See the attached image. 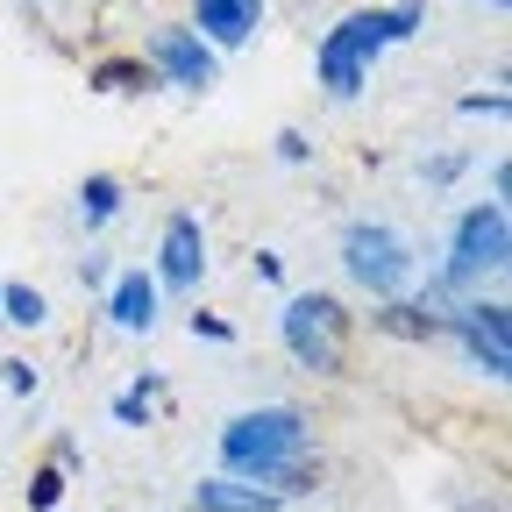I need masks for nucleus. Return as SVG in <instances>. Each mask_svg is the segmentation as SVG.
Masks as SVG:
<instances>
[{
  "label": "nucleus",
  "mask_w": 512,
  "mask_h": 512,
  "mask_svg": "<svg viewBox=\"0 0 512 512\" xmlns=\"http://www.w3.org/2000/svg\"><path fill=\"white\" fill-rule=\"evenodd\" d=\"M413 29H420V0H406V8H363L349 22H335L328 43H320V86L335 100H356L370 86V64L392 43H406Z\"/></svg>",
  "instance_id": "1"
},
{
  "label": "nucleus",
  "mask_w": 512,
  "mask_h": 512,
  "mask_svg": "<svg viewBox=\"0 0 512 512\" xmlns=\"http://www.w3.org/2000/svg\"><path fill=\"white\" fill-rule=\"evenodd\" d=\"M306 413L299 406H256V413H235L221 427V477H242V484H264L271 470L285 463H306Z\"/></svg>",
  "instance_id": "2"
},
{
  "label": "nucleus",
  "mask_w": 512,
  "mask_h": 512,
  "mask_svg": "<svg viewBox=\"0 0 512 512\" xmlns=\"http://www.w3.org/2000/svg\"><path fill=\"white\" fill-rule=\"evenodd\" d=\"M342 271L370 292V299H406L420 278V256L392 221H349L342 228Z\"/></svg>",
  "instance_id": "3"
},
{
  "label": "nucleus",
  "mask_w": 512,
  "mask_h": 512,
  "mask_svg": "<svg viewBox=\"0 0 512 512\" xmlns=\"http://www.w3.org/2000/svg\"><path fill=\"white\" fill-rule=\"evenodd\" d=\"M278 335H285V349H292L299 370H342L349 313H342V299H328V292H299V299H285V313H278Z\"/></svg>",
  "instance_id": "4"
},
{
  "label": "nucleus",
  "mask_w": 512,
  "mask_h": 512,
  "mask_svg": "<svg viewBox=\"0 0 512 512\" xmlns=\"http://www.w3.org/2000/svg\"><path fill=\"white\" fill-rule=\"evenodd\" d=\"M505 256H512V221L498 200L470 207L456 221V235H448V264H441V285H484L491 271H505Z\"/></svg>",
  "instance_id": "5"
},
{
  "label": "nucleus",
  "mask_w": 512,
  "mask_h": 512,
  "mask_svg": "<svg viewBox=\"0 0 512 512\" xmlns=\"http://www.w3.org/2000/svg\"><path fill=\"white\" fill-rule=\"evenodd\" d=\"M441 335H456L484 377H505V370H512V306H505V299L448 306V313H441Z\"/></svg>",
  "instance_id": "6"
},
{
  "label": "nucleus",
  "mask_w": 512,
  "mask_h": 512,
  "mask_svg": "<svg viewBox=\"0 0 512 512\" xmlns=\"http://www.w3.org/2000/svg\"><path fill=\"white\" fill-rule=\"evenodd\" d=\"M200 278H207V228H200V214H192V207H178V214L164 221V242H157V285L200 292Z\"/></svg>",
  "instance_id": "7"
},
{
  "label": "nucleus",
  "mask_w": 512,
  "mask_h": 512,
  "mask_svg": "<svg viewBox=\"0 0 512 512\" xmlns=\"http://www.w3.org/2000/svg\"><path fill=\"white\" fill-rule=\"evenodd\" d=\"M143 64H150V72H164L171 86H185V93H207L214 72H221L214 50L192 36V29H150V57H143Z\"/></svg>",
  "instance_id": "8"
},
{
  "label": "nucleus",
  "mask_w": 512,
  "mask_h": 512,
  "mask_svg": "<svg viewBox=\"0 0 512 512\" xmlns=\"http://www.w3.org/2000/svg\"><path fill=\"white\" fill-rule=\"evenodd\" d=\"M192 15H200V29L221 50H235V43H249L264 29V0H192Z\"/></svg>",
  "instance_id": "9"
},
{
  "label": "nucleus",
  "mask_w": 512,
  "mask_h": 512,
  "mask_svg": "<svg viewBox=\"0 0 512 512\" xmlns=\"http://www.w3.org/2000/svg\"><path fill=\"white\" fill-rule=\"evenodd\" d=\"M107 313H114V328L150 335V320H157V278H150V271H121V278L107 285Z\"/></svg>",
  "instance_id": "10"
},
{
  "label": "nucleus",
  "mask_w": 512,
  "mask_h": 512,
  "mask_svg": "<svg viewBox=\"0 0 512 512\" xmlns=\"http://www.w3.org/2000/svg\"><path fill=\"white\" fill-rule=\"evenodd\" d=\"M192 505L200 512H278L285 498L264 491V484H242V477H200L192 484Z\"/></svg>",
  "instance_id": "11"
},
{
  "label": "nucleus",
  "mask_w": 512,
  "mask_h": 512,
  "mask_svg": "<svg viewBox=\"0 0 512 512\" xmlns=\"http://www.w3.org/2000/svg\"><path fill=\"white\" fill-rule=\"evenodd\" d=\"M384 335H406V342H427L441 335V306H413V299H384V313H370Z\"/></svg>",
  "instance_id": "12"
},
{
  "label": "nucleus",
  "mask_w": 512,
  "mask_h": 512,
  "mask_svg": "<svg viewBox=\"0 0 512 512\" xmlns=\"http://www.w3.org/2000/svg\"><path fill=\"white\" fill-rule=\"evenodd\" d=\"M114 214H121V178L93 171V178L79 185V221H86V228H107Z\"/></svg>",
  "instance_id": "13"
},
{
  "label": "nucleus",
  "mask_w": 512,
  "mask_h": 512,
  "mask_svg": "<svg viewBox=\"0 0 512 512\" xmlns=\"http://www.w3.org/2000/svg\"><path fill=\"white\" fill-rule=\"evenodd\" d=\"M93 86L100 93H143V86H157V72L143 57H107V64H93Z\"/></svg>",
  "instance_id": "14"
},
{
  "label": "nucleus",
  "mask_w": 512,
  "mask_h": 512,
  "mask_svg": "<svg viewBox=\"0 0 512 512\" xmlns=\"http://www.w3.org/2000/svg\"><path fill=\"white\" fill-rule=\"evenodd\" d=\"M0 320H15V328H43L50 320V299L36 285H0Z\"/></svg>",
  "instance_id": "15"
},
{
  "label": "nucleus",
  "mask_w": 512,
  "mask_h": 512,
  "mask_svg": "<svg viewBox=\"0 0 512 512\" xmlns=\"http://www.w3.org/2000/svg\"><path fill=\"white\" fill-rule=\"evenodd\" d=\"M150 384H157V377H143L136 392L114 399V420H121V427H150Z\"/></svg>",
  "instance_id": "16"
},
{
  "label": "nucleus",
  "mask_w": 512,
  "mask_h": 512,
  "mask_svg": "<svg viewBox=\"0 0 512 512\" xmlns=\"http://www.w3.org/2000/svg\"><path fill=\"white\" fill-rule=\"evenodd\" d=\"M57 498H64V470H57V463H43V470L29 477V505H36V512H50Z\"/></svg>",
  "instance_id": "17"
},
{
  "label": "nucleus",
  "mask_w": 512,
  "mask_h": 512,
  "mask_svg": "<svg viewBox=\"0 0 512 512\" xmlns=\"http://www.w3.org/2000/svg\"><path fill=\"white\" fill-rule=\"evenodd\" d=\"M192 335H207V342H235V328L221 313H192Z\"/></svg>",
  "instance_id": "18"
},
{
  "label": "nucleus",
  "mask_w": 512,
  "mask_h": 512,
  "mask_svg": "<svg viewBox=\"0 0 512 512\" xmlns=\"http://www.w3.org/2000/svg\"><path fill=\"white\" fill-rule=\"evenodd\" d=\"M0 377H8V392H22V399L36 392V370L29 363H0Z\"/></svg>",
  "instance_id": "19"
},
{
  "label": "nucleus",
  "mask_w": 512,
  "mask_h": 512,
  "mask_svg": "<svg viewBox=\"0 0 512 512\" xmlns=\"http://www.w3.org/2000/svg\"><path fill=\"white\" fill-rule=\"evenodd\" d=\"M278 157H285V164H306V136H299V128H285V136H278Z\"/></svg>",
  "instance_id": "20"
},
{
  "label": "nucleus",
  "mask_w": 512,
  "mask_h": 512,
  "mask_svg": "<svg viewBox=\"0 0 512 512\" xmlns=\"http://www.w3.org/2000/svg\"><path fill=\"white\" fill-rule=\"evenodd\" d=\"M463 114H505V93H470Z\"/></svg>",
  "instance_id": "21"
},
{
  "label": "nucleus",
  "mask_w": 512,
  "mask_h": 512,
  "mask_svg": "<svg viewBox=\"0 0 512 512\" xmlns=\"http://www.w3.org/2000/svg\"><path fill=\"white\" fill-rule=\"evenodd\" d=\"M79 278H86V285H114V271H107V256H86V264H79Z\"/></svg>",
  "instance_id": "22"
},
{
  "label": "nucleus",
  "mask_w": 512,
  "mask_h": 512,
  "mask_svg": "<svg viewBox=\"0 0 512 512\" xmlns=\"http://www.w3.org/2000/svg\"><path fill=\"white\" fill-rule=\"evenodd\" d=\"M79 463H86V448H79L72 434H64V441H57V470H79Z\"/></svg>",
  "instance_id": "23"
},
{
  "label": "nucleus",
  "mask_w": 512,
  "mask_h": 512,
  "mask_svg": "<svg viewBox=\"0 0 512 512\" xmlns=\"http://www.w3.org/2000/svg\"><path fill=\"white\" fill-rule=\"evenodd\" d=\"M456 171H463V157H434V164H427V178H434V185H448Z\"/></svg>",
  "instance_id": "24"
},
{
  "label": "nucleus",
  "mask_w": 512,
  "mask_h": 512,
  "mask_svg": "<svg viewBox=\"0 0 512 512\" xmlns=\"http://www.w3.org/2000/svg\"><path fill=\"white\" fill-rule=\"evenodd\" d=\"M491 8H505V0H491Z\"/></svg>",
  "instance_id": "25"
}]
</instances>
